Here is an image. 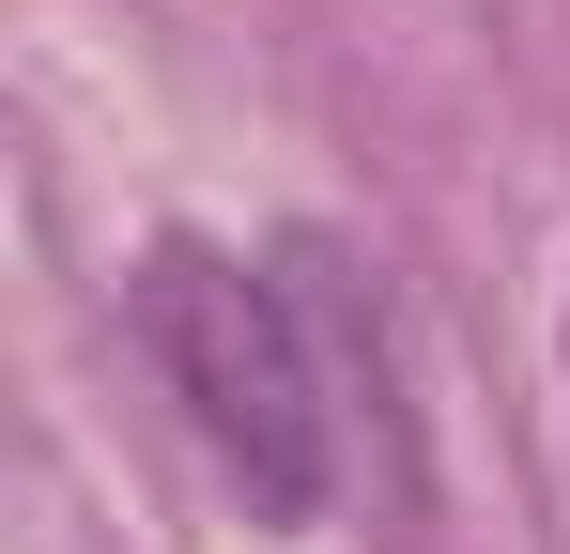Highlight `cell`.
Masks as SVG:
<instances>
[{
	"label": "cell",
	"instance_id": "obj_1",
	"mask_svg": "<svg viewBox=\"0 0 570 554\" xmlns=\"http://www.w3.org/2000/svg\"><path fill=\"white\" fill-rule=\"evenodd\" d=\"M124 308H139L155 385L186 400V432L216 447V477L263 524H324V493H340V400H324V355H308V308L278 277H247L232 247H200V231L139 247Z\"/></svg>",
	"mask_w": 570,
	"mask_h": 554
}]
</instances>
